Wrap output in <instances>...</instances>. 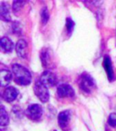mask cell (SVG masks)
<instances>
[{
    "label": "cell",
    "mask_w": 116,
    "mask_h": 131,
    "mask_svg": "<svg viewBox=\"0 0 116 131\" xmlns=\"http://www.w3.org/2000/svg\"><path fill=\"white\" fill-rule=\"evenodd\" d=\"M39 80L47 87H53L57 84V77L51 70L44 71Z\"/></svg>",
    "instance_id": "5"
},
{
    "label": "cell",
    "mask_w": 116,
    "mask_h": 131,
    "mask_svg": "<svg viewBox=\"0 0 116 131\" xmlns=\"http://www.w3.org/2000/svg\"><path fill=\"white\" fill-rule=\"evenodd\" d=\"M65 27H66V30L68 32V34L69 35H72V31H73V30H74V27H75V23L72 21V18H66Z\"/></svg>",
    "instance_id": "18"
},
{
    "label": "cell",
    "mask_w": 116,
    "mask_h": 131,
    "mask_svg": "<svg viewBox=\"0 0 116 131\" xmlns=\"http://www.w3.org/2000/svg\"><path fill=\"white\" fill-rule=\"evenodd\" d=\"M108 124L111 127H116V113H112L109 115Z\"/></svg>",
    "instance_id": "19"
},
{
    "label": "cell",
    "mask_w": 116,
    "mask_h": 131,
    "mask_svg": "<svg viewBox=\"0 0 116 131\" xmlns=\"http://www.w3.org/2000/svg\"><path fill=\"white\" fill-rule=\"evenodd\" d=\"M40 57H41V63L44 67L48 68V67H52V65L53 64V54L52 50H51L49 48H48V47L43 48L41 51Z\"/></svg>",
    "instance_id": "8"
},
{
    "label": "cell",
    "mask_w": 116,
    "mask_h": 131,
    "mask_svg": "<svg viewBox=\"0 0 116 131\" xmlns=\"http://www.w3.org/2000/svg\"><path fill=\"white\" fill-rule=\"evenodd\" d=\"M41 19L42 24L46 25L49 19V13L47 7H43L41 10Z\"/></svg>",
    "instance_id": "17"
},
{
    "label": "cell",
    "mask_w": 116,
    "mask_h": 131,
    "mask_svg": "<svg viewBox=\"0 0 116 131\" xmlns=\"http://www.w3.org/2000/svg\"><path fill=\"white\" fill-rule=\"evenodd\" d=\"M12 27H13V30H14V32L21 33V27H19V23H14Z\"/></svg>",
    "instance_id": "20"
},
{
    "label": "cell",
    "mask_w": 116,
    "mask_h": 131,
    "mask_svg": "<svg viewBox=\"0 0 116 131\" xmlns=\"http://www.w3.org/2000/svg\"><path fill=\"white\" fill-rule=\"evenodd\" d=\"M71 117H72V113L68 110H63L58 114V124L63 131L68 129Z\"/></svg>",
    "instance_id": "6"
},
{
    "label": "cell",
    "mask_w": 116,
    "mask_h": 131,
    "mask_svg": "<svg viewBox=\"0 0 116 131\" xmlns=\"http://www.w3.org/2000/svg\"><path fill=\"white\" fill-rule=\"evenodd\" d=\"M0 18L4 22L11 21L9 5L5 3H2L0 5Z\"/></svg>",
    "instance_id": "14"
},
{
    "label": "cell",
    "mask_w": 116,
    "mask_h": 131,
    "mask_svg": "<svg viewBox=\"0 0 116 131\" xmlns=\"http://www.w3.org/2000/svg\"><path fill=\"white\" fill-rule=\"evenodd\" d=\"M78 83L80 90L87 94L92 93V90L95 87L94 78L88 73H83L80 76Z\"/></svg>",
    "instance_id": "2"
},
{
    "label": "cell",
    "mask_w": 116,
    "mask_h": 131,
    "mask_svg": "<svg viewBox=\"0 0 116 131\" xmlns=\"http://www.w3.org/2000/svg\"><path fill=\"white\" fill-rule=\"evenodd\" d=\"M56 94L60 98L64 97H72L75 96L74 89L67 83L61 84L57 86Z\"/></svg>",
    "instance_id": "7"
},
{
    "label": "cell",
    "mask_w": 116,
    "mask_h": 131,
    "mask_svg": "<svg viewBox=\"0 0 116 131\" xmlns=\"http://www.w3.org/2000/svg\"><path fill=\"white\" fill-rule=\"evenodd\" d=\"M104 70L107 73L108 79L111 82L114 80V71H113V67H112V63L111 60L109 56L106 55L104 57Z\"/></svg>",
    "instance_id": "12"
},
{
    "label": "cell",
    "mask_w": 116,
    "mask_h": 131,
    "mask_svg": "<svg viewBox=\"0 0 116 131\" xmlns=\"http://www.w3.org/2000/svg\"><path fill=\"white\" fill-rule=\"evenodd\" d=\"M26 3V1H23V0H14L13 2V11H14V14H18V13L20 11L23 6Z\"/></svg>",
    "instance_id": "16"
},
{
    "label": "cell",
    "mask_w": 116,
    "mask_h": 131,
    "mask_svg": "<svg viewBox=\"0 0 116 131\" xmlns=\"http://www.w3.org/2000/svg\"><path fill=\"white\" fill-rule=\"evenodd\" d=\"M15 50L18 56L22 58H25L28 54V43L24 39L18 40L15 46Z\"/></svg>",
    "instance_id": "9"
},
{
    "label": "cell",
    "mask_w": 116,
    "mask_h": 131,
    "mask_svg": "<svg viewBox=\"0 0 116 131\" xmlns=\"http://www.w3.org/2000/svg\"><path fill=\"white\" fill-rule=\"evenodd\" d=\"M34 91L35 95L39 98L41 102L46 103L49 100V92L48 87L45 86L40 80L36 81L34 86Z\"/></svg>",
    "instance_id": "3"
},
{
    "label": "cell",
    "mask_w": 116,
    "mask_h": 131,
    "mask_svg": "<svg viewBox=\"0 0 116 131\" xmlns=\"http://www.w3.org/2000/svg\"><path fill=\"white\" fill-rule=\"evenodd\" d=\"M12 72L14 82L20 86H28L31 83L32 76L30 70L20 64H13Z\"/></svg>",
    "instance_id": "1"
},
{
    "label": "cell",
    "mask_w": 116,
    "mask_h": 131,
    "mask_svg": "<svg viewBox=\"0 0 116 131\" xmlns=\"http://www.w3.org/2000/svg\"><path fill=\"white\" fill-rule=\"evenodd\" d=\"M18 95V90L13 86H9L6 88L3 94V99L7 102H14Z\"/></svg>",
    "instance_id": "10"
},
{
    "label": "cell",
    "mask_w": 116,
    "mask_h": 131,
    "mask_svg": "<svg viewBox=\"0 0 116 131\" xmlns=\"http://www.w3.org/2000/svg\"><path fill=\"white\" fill-rule=\"evenodd\" d=\"M12 81V73L7 69H3L0 71V83L2 86H7Z\"/></svg>",
    "instance_id": "11"
},
{
    "label": "cell",
    "mask_w": 116,
    "mask_h": 131,
    "mask_svg": "<svg viewBox=\"0 0 116 131\" xmlns=\"http://www.w3.org/2000/svg\"><path fill=\"white\" fill-rule=\"evenodd\" d=\"M0 44H1L2 50L6 53H10L14 48V42L8 37H3L0 40Z\"/></svg>",
    "instance_id": "13"
},
{
    "label": "cell",
    "mask_w": 116,
    "mask_h": 131,
    "mask_svg": "<svg viewBox=\"0 0 116 131\" xmlns=\"http://www.w3.org/2000/svg\"><path fill=\"white\" fill-rule=\"evenodd\" d=\"M10 122V117L9 115L6 112V110H5L4 106H1L0 107V125L2 127L8 126V124Z\"/></svg>",
    "instance_id": "15"
},
{
    "label": "cell",
    "mask_w": 116,
    "mask_h": 131,
    "mask_svg": "<svg viewBox=\"0 0 116 131\" xmlns=\"http://www.w3.org/2000/svg\"><path fill=\"white\" fill-rule=\"evenodd\" d=\"M25 114L29 119L32 121H38L43 114V110L39 104H31L25 110Z\"/></svg>",
    "instance_id": "4"
}]
</instances>
